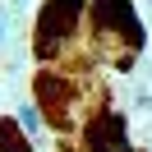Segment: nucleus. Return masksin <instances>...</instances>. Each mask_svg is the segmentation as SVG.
Segmentation results:
<instances>
[{"mask_svg":"<svg viewBox=\"0 0 152 152\" xmlns=\"http://www.w3.org/2000/svg\"><path fill=\"white\" fill-rule=\"evenodd\" d=\"M88 5L83 0H46V10L37 14V28H32V51L37 60H56L74 46L78 28H83Z\"/></svg>","mask_w":152,"mask_h":152,"instance_id":"obj_1","label":"nucleus"},{"mask_svg":"<svg viewBox=\"0 0 152 152\" xmlns=\"http://www.w3.org/2000/svg\"><path fill=\"white\" fill-rule=\"evenodd\" d=\"M88 19H92L97 42H106V46L138 51L148 42V32H143V23H138V14H134L129 0H92L88 5Z\"/></svg>","mask_w":152,"mask_h":152,"instance_id":"obj_2","label":"nucleus"},{"mask_svg":"<svg viewBox=\"0 0 152 152\" xmlns=\"http://www.w3.org/2000/svg\"><path fill=\"white\" fill-rule=\"evenodd\" d=\"M83 152H134L129 134H124V120L115 111H102L83 124Z\"/></svg>","mask_w":152,"mask_h":152,"instance_id":"obj_3","label":"nucleus"},{"mask_svg":"<svg viewBox=\"0 0 152 152\" xmlns=\"http://www.w3.org/2000/svg\"><path fill=\"white\" fill-rule=\"evenodd\" d=\"M69 102H74V83L60 78V74H51V69H42L37 74V106L51 115V124L69 129Z\"/></svg>","mask_w":152,"mask_h":152,"instance_id":"obj_4","label":"nucleus"},{"mask_svg":"<svg viewBox=\"0 0 152 152\" xmlns=\"http://www.w3.org/2000/svg\"><path fill=\"white\" fill-rule=\"evenodd\" d=\"M0 152H32L28 134H23L14 120H5V115H0Z\"/></svg>","mask_w":152,"mask_h":152,"instance_id":"obj_5","label":"nucleus"},{"mask_svg":"<svg viewBox=\"0 0 152 152\" xmlns=\"http://www.w3.org/2000/svg\"><path fill=\"white\" fill-rule=\"evenodd\" d=\"M14 120H19V129H23V134H28V138H32V134H37V129H42V111H37V106H23V111H19V115H14Z\"/></svg>","mask_w":152,"mask_h":152,"instance_id":"obj_6","label":"nucleus"},{"mask_svg":"<svg viewBox=\"0 0 152 152\" xmlns=\"http://www.w3.org/2000/svg\"><path fill=\"white\" fill-rule=\"evenodd\" d=\"M0 37H5V23H0Z\"/></svg>","mask_w":152,"mask_h":152,"instance_id":"obj_7","label":"nucleus"}]
</instances>
